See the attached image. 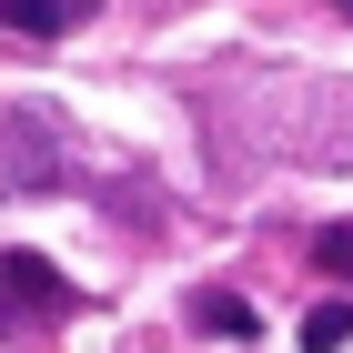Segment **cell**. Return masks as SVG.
<instances>
[{
    "mask_svg": "<svg viewBox=\"0 0 353 353\" xmlns=\"http://www.w3.org/2000/svg\"><path fill=\"white\" fill-rule=\"evenodd\" d=\"M0 313H10V323H61V313H81V283L10 243V252H0Z\"/></svg>",
    "mask_w": 353,
    "mask_h": 353,
    "instance_id": "6da1fadb",
    "label": "cell"
},
{
    "mask_svg": "<svg viewBox=\"0 0 353 353\" xmlns=\"http://www.w3.org/2000/svg\"><path fill=\"white\" fill-rule=\"evenodd\" d=\"M192 333H212V343H252V303L243 293H222V283H202V293H192Z\"/></svg>",
    "mask_w": 353,
    "mask_h": 353,
    "instance_id": "7a4b0ae2",
    "label": "cell"
},
{
    "mask_svg": "<svg viewBox=\"0 0 353 353\" xmlns=\"http://www.w3.org/2000/svg\"><path fill=\"white\" fill-rule=\"evenodd\" d=\"M71 21H81V0H0V30H30V41H51Z\"/></svg>",
    "mask_w": 353,
    "mask_h": 353,
    "instance_id": "3957f363",
    "label": "cell"
},
{
    "mask_svg": "<svg viewBox=\"0 0 353 353\" xmlns=\"http://www.w3.org/2000/svg\"><path fill=\"white\" fill-rule=\"evenodd\" d=\"M343 343H353V303H343V293H323L313 313H303V353H343Z\"/></svg>",
    "mask_w": 353,
    "mask_h": 353,
    "instance_id": "277c9868",
    "label": "cell"
},
{
    "mask_svg": "<svg viewBox=\"0 0 353 353\" xmlns=\"http://www.w3.org/2000/svg\"><path fill=\"white\" fill-rule=\"evenodd\" d=\"M313 263H323V272H333V283H353V222H333L323 243H313Z\"/></svg>",
    "mask_w": 353,
    "mask_h": 353,
    "instance_id": "5b68a950",
    "label": "cell"
},
{
    "mask_svg": "<svg viewBox=\"0 0 353 353\" xmlns=\"http://www.w3.org/2000/svg\"><path fill=\"white\" fill-rule=\"evenodd\" d=\"M343 10H353V0H343Z\"/></svg>",
    "mask_w": 353,
    "mask_h": 353,
    "instance_id": "8992f818",
    "label": "cell"
}]
</instances>
